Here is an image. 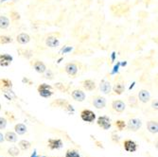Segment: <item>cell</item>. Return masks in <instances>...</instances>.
Listing matches in <instances>:
<instances>
[{
    "mask_svg": "<svg viewBox=\"0 0 158 157\" xmlns=\"http://www.w3.org/2000/svg\"><path fill=\"white\" fill-rule=\"evenodd\" d=\"M99 89L103 94H110L111 90H112L111 83L109 81H107L106 80H102L99 83Z\"/></svg>",
    "mask_w": 158,
    "mask_h": 157,
    "instance_id": "cell-10",
    "label": "cell"
},
{
    "mask_svg": "<svg viewBox=\"0 0 158 157\" xmlns=\"http://www.w3.org/2000/svg\"><path fill=\"white\" fill-rule=\"evenodd\" d=\"M0 83H1V85H3L4 88H11V86H12V82L8 79L0 80Z\"/></svg>",
    "mask_w": 158,
    "mask_h": 157,
    "instance_id": "cell-27",
    "label": "cell"
},
{
    "mask_svg": "<svg viewBox=\"0 0 158 157\" xmlns=\"http://www.w3.org/2000/svg\"><path fill=\"white\" fill-rule=\"evenodd\" d=\"M0 109H1V104H0Z\"/></svg>",
    "mask_w": 158,
    "mask_h": 157,
    "instance_id": "cell-40",
    "label": "cell"
},
{
    "mask_svg": "<svg viewBox=\"0 0 158 157\" xmlns=\"http://www.w3.org/2000/svg\"><path fill=\"white\" fill-rule=\"evenodd\" d=\"M14 130H15L16 134L22 135V134L27 133V127L23 123H18V124L15 125V127H14Z\"/></svg>",
    "mask_w": 158,
    "mask_h": 157,
    "instance_id": "cell-21",
    "label": "cell"
},
{
    "mask_svg": "<svg viewBox=\"0 0 158 157\" xmlns=\"http://www.w3.org/2000/svg\"><path fill=\"white\" fill-rule=\"evenodd\" d=\"M123 146H124V149L126 151L128 152H134L137 150V145L135 141L131 140V139H127L124 141L123 143Z\"/></svg>",
    "mask_w": 158,
    "mask_h": 157,
    "instance_id": "cell-6",
    "label": "cell"
},
{
    "mask_svg": "<svg viewBox=\"0 0 158 157\" xmlns=\"http://www.w3.org/2000/svg\"><path fill=\"white\" fill-rule=\"evenodd\" d=\"M19 52L21 53V55H22V56L26 57V58H27V59H30L31 57L33 55L32 51H31V50H24V49H20V50H19Z\"/></svg>",
    "mask_w": 158,
    "mask_h": 157,
    "instance_id": "cell-31",
    "label": "cell"
},
{
    "mask_svg": "<svg viewBox=\"0 0 158 157\" xmlns=\"http://www.w3.org/2000/svg\"><path fill=\"white\" fill-rule=\"evenodd\" d=\"M31 157H37V156H36V152H34V154H33V155H32Z\"/></svg>",
    "mask_w": 158,
    "mask_h": 157,
    "instance_id": "cell-39",
    "label": "cell"
},
{
    "mask_svg": "<svg viewBox=\"0 0 158 157\" xmlns=\"http://www.w3.org/2000/svg\"><path fill=\"white\" fill-rule=\"evenodd\" d=\"M82 86L86 91H93L96 88V83L92 80H85L82 81Z\"/></svg>",
    "mask_w": 158,
    "mask_h": 157,
    "instance_id": "cell-18",
    "label": "cell"
},
{
    "mask_svg": "<svg viewBox=\"0 0 158 157\" xmlns=\"http://www.w3.org/2000/svg\"><path fill=\"white\" fill-rule=\"evenodd\" d=\"M4 139L13 143V142H15L17 140V135L15 133H13V132H7L6 134L4 135Z\"/></svg>",
    "mask_w": 158,
    "mask_h": 157,
    "instance_id": "cell-22",
    "label": "cell"
},
{
    "mask_svg": "<svg viewBox=\"0 0 158 157\" xmlns=\"http://www.w3.org/2000/svg\"><path fill=\"white\" fill-rule=\"evenodd\" d=\"M93 105L97 108V109H103L106 106V99L103 97L100 96H96L93 97V101H92Z\"/></svg>",
    "mask_w": 158,
    "mask_h": 157,
    "instance_id": "cell-5",
    "label": "cell"
},
{
    "mask_svg": "<svg viewBox=\"0 0 158 157\" xmlns=\"http://www.w3.org/2000/svg\"><path fill=\"white\" fill-rule=\"evenodd\" d=\"M112 107L113 109L118 112V113H122L124 112L125 108H126V105L125 103L122 101H119V99H117V101H114L113 103H112Z\"/></svg>",
    "mask_w": 158,
    "mask_h": 157,
    "instance_id": "cell-9",
    "label": "cell"
},
{
    "mask_svg": "<svg viewBox=\"0 0 158 157\" xmlns=\"http://www.w3.org/2000/svg\"><path fill=\"white\" fill-rule=\"evenodd\" d=\"M97 123L100 128H102L103 130H109L111 128V126H112L110 118L108 117H106V116L99 117L98 118V120H97Z\"/></svg>",
    "mask_w": 158,
    "mask_h": 157,
    "instance_id": "cell-3",
    "label": "cell"
},
{
    "mask_svg": "<svg viewBox=\"0 0 158 157\" xmlns=\"http://www.w3.org/2000/svg\"><path fill=\"white\" fill-rule=\"evenodd\" d=\"M4 95L8 99H11L12 97H15V95H14V93L10 90V88H5Z\"/></svg>",
    "mask_w": 158,
    "mask_h": 157,
    "instance_id": "cell-28",
    "label": "cell"
},
{
    "mask_svg": "<svg viewBox=\"0 0 158 157\" xmlns=\"http://www.w3.org/2000/svg\"><path fill=\"white\" fill-rule=\"evenodd\" d=\"M12 62V57L9 54H1L0 55V65L6 67L9 66Z\"/></svg>",
    "mask_w": 158,
    "mask_h": 157,
    "instance_id": "cell-11",
    "label": "cell"
},
{
    "mask_svg": "<svg viewBox=\"0 0 158 157\" xmlns=\"http://www.w3.org/2000/svg\"><path fill=\"white\" fill-rule=\"evenodd\" d=\"M55 87H56L57 89H59V90L63 91V92H65V91H66V88H65V86H64V83H61V82H57V83L55 84Z\"/></svg>",
    "mask_w": 158,
    "mask_h": 157,
    "instance_id": "cell-33",
    "label": "cell"
},
{
    "mask_svg": "<svg viewBox=\"0 0 158 157\" xmlns=\"http://www.w3.org/2000/svg\"><path fill=\"white\" fill-rule=\"evenodd\" d=\"M141 126H142V122L138 118H132V119H130V120H129V122H128V125H127V127L129 128V130L134 131V132L138 131L141 128Z\"/></svg>",
    "mask_w": 158,
    "mask_h": 157,
    "instance_id": "cell-4",
    "label": "cell"
},
{
    "mask_svg": "<svg viewBox=\"0 0 158 157\" xmlns=\"http://www.w3.org/2000/svg\"><path fill=\"white\" fill-rule=\"evenodd\" d=\"M8 153L10 155V156H17L19 155L20 153V151L17 147H11L8 150Z\"/></svg>",
    "mask_w": 158,
    "mask_h": 157,
    "instance_id": "cell-26",
    "label": "cell"
},
{
    "mask_svg": "<svg viewBox=\"0 0 158 157\" xmlns=\"http://www.w3.org/2000/svg\"><path fill=\"white\" fill-rule=\"evenodd\" d=\"M152 108L155 109V110H157V101H154L152 102Z\"/></svg>",
    "mask_w": 158,
    "mask_h": 157,
    "instance_id": "cell-37",
    "label": "cell"
},
{
    "mask_svg": "<svg viewBox=\"0 0 158 157\" xmlns=\"http://www.w3.org/2000/svg\"><path fill=\"white\" fill-rule=\"evenodd\" d=\"M81 118L85 122H93L96 119V114L88 109L82 110L81 112Z\"/></svg>",
    "mask_w": 158,
    "mask_h": 157,
    "instance_id": "cell-2",
    "label": "cell"
},
{
    "mask_svg": "<svg viewBox=\"0 0 158 157\" xmlns=\"http://www.w3.org/2000/svg\"><path fill=\"white\" fill-rule=\"evenodd\" d=\"M46 45L48 47V48H57L59 47L60 45V41L59 39L55 37V36H48L46 40Z\"/></svg>",
    "mask_w": 158,
    "mask_h": 157,
    "instance_id": "cell-12",
    "label": "cell"
},
{
    "mask_svg": "<svg viewBox=\"0 0 158 157\" xmlns=\"http://www.w3.org/2000/svg\"><path fill=\"white\" fill-rule=\"evenodd\" d=\"M10 26V20L6 16H0V28L1 30H6Z\"/></svg>",
    "mask_w": 158,
    "mask_h": 157,
    "instance_id": "cell-23",
    "label": "cell"
},
{
    "mask_svg": "<svg viewBox=\"0 0 158 157\" xmlns=\"http://www.w3.org/2000/svg\"><path fill=\"white\" fill-rule=\"evenodd\" d=\"M128 101H129V104H130V105L133 107V106H136V105H137V103H138V99L136 98L135 96H131V97H129Z\"/></svg>",
    "mask_w": 158,
    "mask_h": 157,
    "instance_id": "cell-30",
    "label": "cell"
},
{
    "mask_svg": "<svg viewBox=\"0 0 158 157\" xmlns=\"http://www.w3.org/2000/svg\"><path fill=\"white\" fill-rule=\"evenodd\" d=\"M31 144L28 141H27V140H21L19 142V147H20V149H22L24 151L28 150V149L31 148Z\"/></svg>",
    "mask_w": 158,
    "mask_h": 157,
    "instance_id": "cell-25",
    "label": "cell"
},
{
    "mask_svg": "<svg viewBox=\"0 0 158 157\" xmlns=\"http://www.w3.org/2000/svg\"><path fill=\"white\" fill-rule=\"evenodd\" d=\"M38 93L41 97H45V98H48L53 95V89L50 85L47 84V83H42L38 86Z\"/></svg>",
    "mask_w": 158,
    "mask_h": 157,
    "instance_id": "cell-1",
    "label": "cell"
},
{
    "mask_svg": "<svg viewBox=\"0 0 158 157\" xmlns=\"http://www.w3.org/2000/svg\"><path fill=\"white\" fill-rule=\"evenodd\" d=\"M7 126V119L5 118H0V130L5 129Z\"/></svg>",
    "mask_w": 158,
    "mask_h": 157,
    "instance_id": "cell-34",
    "label": "cell"
},
{
    "mask_svg": "<svg viewBox=\"0 0 158 157\" xmlns=\"http://www.w3.org/2000/svg\"><path fill=\"white\" fill-rule=\"evenodd\" d=\"M46 78L47 79H49V80H52L53 79V75H52V72H51V71L50 70H46Z\"/></svg>",
    "mask_w": 158,
    "mask_h": 157,
    "instance_id": "cell-36",
    "label": "cell"
},
{
    "mask_svg": "<svg viewBox=\"0 0 158 157\" xmlns=\"http://www.w3.org/2000/svg\"><path fill=\"white\" fill-rule=\"evenodd\" d=\"M4 141V136H3V134L0 133V143H1V142H3Z\"/></svg>",
    "mask_w": 158,
    "mask_h": 157,
    "instance_id": "cell-38",
    "label": "cell"
},
{
    "mask_svg": "<svg viewBox=\"0 0 158 157\" xmlns=\"http://www.w3.org/2000/svg\"><path fill=\"white\" fill-rule=\"evenodd\" d=\"M65 157H81L79 152L75 150H69L65 153Z\"/></svg>",
    "mask_w": 158,
    "mask_h": 157,
    "instance_id": "cell-29",
    "label": "cell"
},
{
    "mask_svg": "<svg viewBox=\"0 0 158 157\" xmlns=\"http://www.w3.org/2000/svg\"><path fill=\"white\" fill-rule=\"evenodd\" d=\"M16 41L19 43L20 45H26L31 41V37L27 33H20L19 35H17Z\"/></svg>",
    "mask_w": 158,
    "mask_h": 157,
    "instance_id": "cell-17",
    "label": "cell"
},
{
    "mask_svg": "<svg viewBox=\"0 0 158 157\" xmlns=\"http://www.w3.org/2000/svg\"><path fill=\"white\" fill-rule=\"evenodd\" d=\"M113 90L117 95H121L125 90V85L121 82H118L114 84V86L113 87Z\"/></svg>",
    "mask_w": 158,
    "mask_h": 157,
    "instance_id": "cell-20",
    "label": "cell"
},
{
    "mask_svg": "<svg viewBox=\"0 0 158 157\" xmlns=\"http://www.w3.org/2000/svg\"><path fill=\"white\" fill-rule=\"evenodd\" d=\"M114 125L117 126V128L118 130H123L124 128L126 127V123L123 120H117L116 123H114Z\"/></svg>",
    "mask_w": 158,
    "mask_h": 157,
    "instance_id": "cell-32",
    "label": "cell"
},
{
    "mask_svg": "<svg viewBox=\"0 0 158 157\" xmlns=\"http://www.w3.org/2000/svg\"><path fill=\"white\" fill-rule=\"evenodd\" d=\"M64 70L69 76H76L78 73V66L74 63H68L65 64Z\"/></svg>",
    "mask_w": 158,
    "mask_h": 157,
    "instance_id": "cell-7",
    "label": "cell"
},
{
    "mask_svg": "<svg viewBox=\"0 0 158 157\" xmlns=\"http://www.w3.org/2000/svg\"><path fill=\"white\" fill-rule=\"evenodd\" d=\"M10 15H11V18L13 20H18V19H20V14L18 12H16V11H12L10 13Z\"/></svg>",
    "mask_w": 158,
    "mask_h": 157,
    "instance_id": "cell-35",
    "label": "cell"
},
{
    "mask_svg": "<svg viewBox=\"0 0 158 157\" xmlns=\"http://www.w3.org/2000/svg\"><path fill=\"white\" fill-rule=\"evenodd\" d=\"M147 128L150 133L152 134H157L158 133V124L156 121L151 120L147 123Z\"/></svg>",
    "mask_w": 158,
    "mask_h": 157,
    "instance_id": "cell-19",
    "label": "cell"
},
{
    "mask_svg": "<svg viewBox=\"0 0 158 157\" xmlns=\"http://www.w3.org/2000/svg\"><path fill=\"white\" fill-rule=\"evenodd\" d=\"M12 42V38L7 35H1L0 36V44L1 45H6V44H10V43Z\"/></svg>",
    "mask_w": 158,
    "mask_h": 157,
    "instance_id": "cell-24",
    "label": "cell"
},
{
    "mask_svg": "<svg viewBox=\"0 0 158 157\" xmlns=\"http://www.w3.org/2000/svg\"><path fill=\"white\" fill-rule=\"evenodd\" d=\"M52 104H56V105H58L60 107H63L64 109H66L67 111L69 112H73V108H72V105H70L67 101H64V99H57V101H55Z\"/></svg>",
    "mask_w": 158,
    "mask_h": 157,
    "instance_id": "cell-16",
    "label": "cell"
},
{
    "mask_svg": "<svg viewBox=\"0 0 158 157\" xmlns=\"http://www.w3.org/2000/svg\"><path fill=\"white\" fill-rule=\"evenodd\" d=\"M138 99L143 103H147L151 99V94L147 90H140L138 93Z\"/></svg>",
    "mask_w": 158,
    "mask_h": 157,
    "instance_id": "cell-13",
    "label": "cell"
},
{
    "mask_svg": "<svg viewBox=\"0 0 158 157\" xmlns=\"http://www.w3.org/2000/svg\"><path fill=\"white\" fill-rule=\"evenodd\" d=\"M33 67H34V69H35L36 72H38V73H40V74H44V73L46 72V70H47L46 64H45L44 63H43V62H41V61H36V62H34Z\"/></svg>",
    "mask_w": 158,
    "mask_h": 157,
    "instance_id": "cell-15",
    "label": "cell"
},
{
    "mask_svg": "<svg viewBox=\"0 0 158 157\" xmlns=\"http://www.w3.org/2000/svg\"><path fill=\"white\" fill-rule=\"evenodd\" d=\"M48 147L51 150H58L63 147V142L61 139H48Z\"/></svg>",
    "mask_w": 158,
    "mask_h": 157,
    "instance_id": "cell-14",
    "label": "cell"
},
{
    "mask_svg": "<svg viewBox=\"0 0 158 157\" xmlns=\"http://www.w3.org/2000/svg\"><path fill=\"white\" fill-rule=\"evenodd\" d=\"M71 97H72V98L74 99V101H79V102H81L83 101L85 99V93L80 89H76L74 91H72V93H71Z\"/></svg>",
    "mask_w": 158,
    "mask_h": 157,
    "instance_id": "cell-8",
    "label": "cell"
},
{
    "mask_svg": "<svg viewBox=\"0 0 158 157\" xmlns=\"http://www.w3.org/2000/svg\"><path fill=\"white\" fill-rule=\"evenodd\" d=\"M43 157H45V156H43Z\"/></svg>",
    "mask_w": 158,
    "mask_h": 157,
    "instance_id": "cell-41",
    "label": "cell"
}]
</instances>
